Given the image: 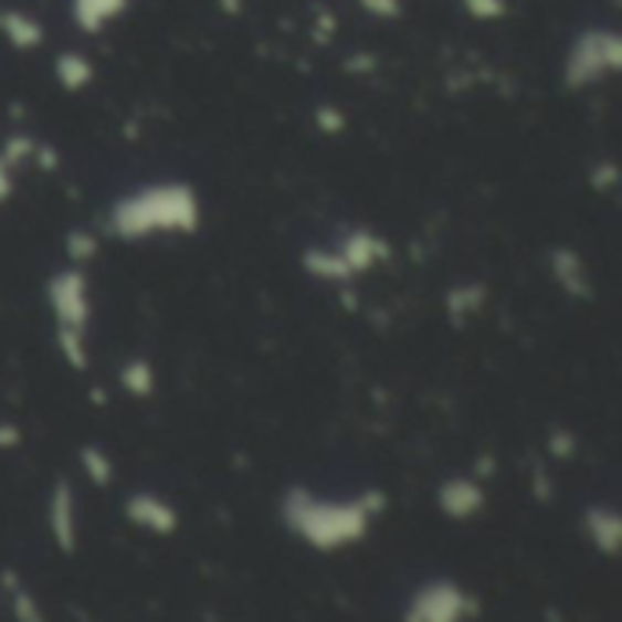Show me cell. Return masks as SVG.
I'll return each instance as SVG.
<instances>
[{
  "mask_svg": "<svg viewBox=\"0 0 622 622\" xmlns=\"http://www.w3.org/2000/svg\"><path fill=\"white\" fill-rule=\"evenodd\" d=\"M204 226L201 190L186 179H154L131 186L106 208L103 230L124 244L193 238Z\"/></svg>",
  "mask_w": 622,
  "mask_h": 622,
  "instance_id": "obj_1",
  "label": "cell"
},
{
  "mask_svg": "<svg viewBox=\"0 0 622 622\" xmlns=\"http://www.w3.org/2000/svg\"><path fill=\"white\" fill-rule=\"evenodd\" d=\"M281 525L288 528L298 542H306L317 554H339L346 546L365 542V535L371 528L382 509L386 495L379 488H368L354 495V499H325V495L292 484L281 495Z\"/></svg>",
  "mask_w": 622,
  "mask_h": 622,
  "instance_id": "obj_2",
  "label": "cell"
},
{
  "mask_svg": "<svg viewBox=\"0 0 622 622\" xmlns=\"http://www.w3.org/2000/svg\"><path fill=\"white\" fill-rule=\"evenodd\" d=\"M44 303L52 314L55 350L70 371L92 368V328H95V288L84 266H59L44 284Z\"/></svg>",
  "mask_w": 622,
  "mask_h": 622,
  "instance_id": "obj_3",
  "label": "cell"
},
{
  "mask_svg": "<svg viewBox=\"0 0 622 622\" xmlns=\"http://www.w3.org/2000/svg\"><path fill=\"white\" fill-rule=\"evenodd\" d=\"M393 244L376 226H346L328 241H314L298 252V266L309 281L331 284V288H350L354 281L376 273L390 263Z\"/></svg>",
  "mask_w": 622,
  "mask_h": 622,
  "instance_id": "obj_4",
  "label": "cell"
},
{
  "mask_svg": "<svg viewBox=\"0 0 622 622\" xmlns=\"http://www.w3.org/2000/svg\"><path fill=\"white\" fill-rule=\"evenodd\" d=\"M622 70V36L612 27H587L579 30L565 48L561 59V84L568 92L601 88Z\"/></svg>",
  "mask_w": 622,
  "mask_h": 622,
  "instance_id": "obj_5",
  "label": "cell"
},
{
  "mask_svg": "<svg viewBox=\"0 0 622 622\" xmlns=\"http://www.w3.org/2000/svg\"><path fill=\"white\" fill-rule=\"evenodd\" d=\"M481 612L477 597L455 579H430L408 597L401 622H470Z\"/></svg>",
  "mask_w": 622,
  "mask_h": 622,
  "instance_id": "obj_6",
  "label": "cell"
},
{
  "mask_svg": "<svg viewBox=\"0 0 622 622\" xmlns=\"http://www.w3.org/2000/svg\"><path fill=\"white\" fill-rule=\"evenodd\" d=\"M546 270H550V281L557 284V292L571 298V303H590L593 298V270L587 263V255L576 252L571 244L550 247Z\"/></svg>",
  "mask_w": 622,
  "mask_h": 622,
  "instance_id": "obj_7",
  "label": "cell"
},
{
  "mask_svg": "<svg viewBox=\"0 0 622 622\" xmlns=\"http://www.w3.org/2000/svg\"><path fill=\"white\" fill-rule=\"evenodd\" d=\"M36 154H41V139H33L30 131H11L0 143V208H8L15 201L19 182L36 165Z\"/></svg>",
  "mask_w": 622,
  "mask_h": 622,
  "instance_id": "obj_8",
  "label": "cell"
},
{
  "mask_svg": "<svg viewBox=\"0 0 622 622\" xmlns=\"http://www.w3.org/2000/svg\"><path fill=\"white\" fill-rule=\"evenodd\" d=\"M48 531L59 554H77L81 542V520H77V492L66 477H59L48 492Z\"/></svg>",
  "mask_w": 622,
  "mask_h": 622,
  "instance_id": "obj_9",
  "label": "cell"
},
{
  "mask_svg": "<svg viewBox=\"0 0 622 622\" xmlns=\"http://www.w3.org/2000/svg\"><path fill=\"white\" fill-rule=\"evenodd\" d=\"M124 517H128L135 528L160 535V539L179 531V509L157 492H131L128 499H124Z\"/></svg>",
  "mask_w": 622,
  "mask_h": 622,
  "instance_id": "obj_10",
  "label": "cell"
},
{
  "mask_svg": "<svg viewBox=\"0 0 622 622\" xmlns=\"http://www.w3.org/2000/svg\"><path fill=\"white\" fill-rule=\"evenodd\" d=\"M484 499H488V495H484V484L477 477H466V474L447 477V481H441V488H437V509L447 520L477 517L484 509Z\"/></svg>",
  "mask_w": 622,
  "mask_h": 622,
  "instance_id": "obj_11",
  "label": "cell"
},
{
  "mask_svg": "<svg viewBox=\"0 0 622 622\" xmlns=\"http://www.w3.org/2000/svg\"><path fill=\"white\" fill-rule=\"evenodd\" d=\"M582 531H587L590 546L601 557H615L619 546H622V517L615 506L608 503H593L587 506V514H582Z\"/></svg>",
  "mask_w": 622,
  "mask_h": 622,
  "instance_id": "obj_12",
  "label": "cell"
},
{
  "mask_svg": "<svg viewBox=\"0 0 622 622\" xmlns=\"http://www.w3.org/2000/svg\"><path fill=\"white\" fill-rule=\"evenodd\" d=\"M66 8H70V22L84 36H98L131 8V0H66Z\"/></svg>",
  "mask_w": 622,
  "mask_h": 622,
  "instance_id": "obj_13",
  "label": "cell"
},
{
  "mask_svg": "<svg viewBox=\"0 0 622 622\" xmlns=\"http://www.w3.org/2000/svg\"><path fill=\"white\" fill-rule=\"evenodd\" d=\"M484 306H488V284L484 281H458L444 295V314L455 328H463L474 317H481Z\"/></svg>",
  "mask_w": 622,
  "mask_h": 622,
  "instance_id": "obj_14",
  "label": "cell"
},
{
  "mask_svg": "<svg viewBox=\"0 0 622 622\" xmlns=\"http://www.w3.org/2000/svg\"><path fill=\"white\" fill-rule=\"evenodd\" d=\"M0 36L15 52H36L44 44V22L30 15L27 8H4L0 11Z\"/></svg>",
  "mask_w": 622,
  "mask_h": 622,
  "instance_id": "obj_15",
  "label": "cell"
},
{
  "mask_svg": "<svg viewBox=\"0 0 622 622\" xmlns=\"http://www.w3.org/2000/svg\"><path fill=\"white\" fill-rule=\"evenodd\" d=\"M52 73H55L59 88L70 92V95L88 92L95 84V62L84 52H77V48H73V52H59L55 62H52Z\"/></svg>",
  "mask_w": 622,
  "mask_h": 622,
  "instance_id": "obj_16",
  "label": "cell"
},
{
  "mask_svg": "<svg viewBox=\"0 0 622 622\" xmlns=\"http://www.w3.org/2000/svg\"><path fill=\"white\" fill-rule=\"evenodd\" d=\"M117 382H120L124 393L135 397V401H149V397L157 393V368H154V360L143 357V354L128 357L120 365V371H117Z\"/></svg>",
  "mask_w": 622,
  "mask_h": 622,
  "instance_id": "obj_17",
  "label": "cell"
},
{
  "mask_svg": "<svg viewBox=\"0 0 622 622\" xmlns=\"http://www.w3.org/2000/svg\"><path fill=\"white\" fill-rule=\"evenodd\" d=\"M77 463L84 470V477H88L95 488H109L117 477V466H114V458L106 455V447H98V444H84L81 452H77Z\"/></svg>",
  "mask_w": 622,
  "mask_h": 622,
  "instance_id": "obj_18",
  "label": "cell"
},
{
  "mask_svg": "<svg viewBox=\"0 0 622 622\" xmlns=\"http://www.w3.org/2000/svg\"><path fill=\"white\" fill-rule=\"evenodd\" d=\"M4 587H8L11 615H15L19 622H44L41 601H36L30 587H22V582H19L15 576H4Z\"/></svg>",
  "mask_w": 622,
  "mask_h": 622,
  "instance_id": "obj_19",
  "label": "cell"
},
{
  "mask_svg": "<svg viewBox=\"0 0 622 622\" xmlns=\"http://www.w3.org/2000/svg\"><path fill=\"white\" fill-rule=\"evenodd\" d=\"M95 255H98V233L88 230V226L70 230V238H66V263L88 270L95 263Z\"/></svg>",
  "mask_w": 622,
  "mask_h": 622,
  "instance_id": "obj_20",
  "label": "cell"
},
{
  "mask_svg": "<svg viewBox=\"0 0 622 622\" xmlns=\"http://www.w3.org/2000/svg\"><path fill=\"white\" fill-rule=\"evenodd\" d=\"M458 8H463L466 15L477 19V22H499V19H506V11H509L506 0H458Z\"/></svg>",
  "mask_w": 622,
  "mask_h": 622,
  "instance_id": "obj_21",
  "label": "cell"
},
{
  "mask_svg": "<svg viewBox=\"0 0 622 622\" xmlns=\"http://www.w3.org/2000/svg\"><path fill=\"white\" fill-rule=\"evenodd\" d=\"M615 182H619V168H615V160H597L593 171H590V186H593V190L612 193V190H615Z\"/></svg>",
  "mask_w": 622,
  "mask_h": 622,
  "instance_id": "obj_22",
  "label": "cell"
},
{
  "mask_svg": "<svg viewBox=\"0 0 622 622\" xmlns=\"http://www.w3.org/2000/svg\"><path fill=\"white\" fill-rule=\"evenodd\" d=\"M546 452H550L554 458H571V455H576V433H571V430H554Z\"/></svg>",
  "mask_w": 622,
  "mask_h": 622,
  "instance_id": "obj_23",
  "label": "cell"
},
{
  "mask_svg": "<svg viewBox=\"0 0 622 622\" xmlns=\"http://www.w3.org/2000/svg\"><path fill=\"white\" fill-rule=\"evenodd\" d=\"M360 11H368L371 19H397L401 15V0H354Z\"/></svg>",
  "mask_w": 622,
  "mask_h": 622,
  "instance_id": "obj_24",
  "label": "cell"
},
{
  "mask_svg": "<svg viewBox=\"0 0 622 622\" xmlns=\"http://www.w3.org/2000/svg\"><path fill=\"white\" fill-rule=\"evenodd\" d=\"M317 117H320V128L331 131V135H339V131L346 128V117H342L335 106H320V109H317Z\"/></svg>",
  "mask_w": 622,
  "mask_h": 622,
  "instance_id": "obj_25",
  "label": "cell"
},
{
  "mask_svg": "<svg viewBox=\"0 0 622 622\" xmlns=\"http://www.w3.org/2000/svg\"><path fill=\"white\" fill-rule=\"evenodd\" d=\"M531 492L539 495L542 503H550V495H554V488H550V474H546V470L539 466L535 470V477H531Z\"/></svg>",
  "mask_w": 622,
  "mask_h": 622,
  "instance_id": "obj_26",
  "label": "cell"
},
{
  "mask_svg": "<svg viewBox=\"0 0 622 622\" xmlns=\"http://www.w3.org/2000/svg\"><path fill=\"white\" fill-rule=\"evenodd\" d=\"M22 444V430L15 422H0V447H19Z\"/></svg>",
  "mask_w": 622,
  "mask_h": 622,
  "instance_id": "obj_27",
  "label": "cell"
}]
</instances>
